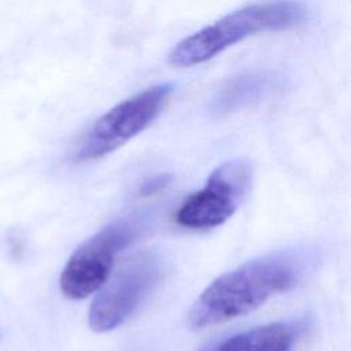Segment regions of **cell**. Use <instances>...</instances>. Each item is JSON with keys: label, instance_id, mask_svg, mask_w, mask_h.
Segmentation results:
<instances>
[{"label": "cell", "instance_id": "1", "mask_svg": "<svg viewBox=\"0 0 351 351\" xmlns=\"http://www.w3.org/2000/svg\"><path fill=\"white\" fill-rule=\"evenodd\" d=\"M318 262V251L308 245L282 248L244 262L206 287L189 310L188 325L202 329L245 315L300 284Z\"/></svg>", "mask_w": 351, "mask_h": 351}, {"label": "cell", "instance_id": "2", "mask_svg": "<svg viewBox=\"0 0 351 351\" xmlns=\"http://www.w3.org/2000/svg\"><path fill=\"white\" fill-rule=\"evenodd\" d=\"M311 11L300 1H265L237 8L178 41L167 60L176 67H192L229 47L259 33L287 30L308 21Z\"/></svg>", "mask_w": 351, "mask_h": 351}, {"label": "cell", "instance_id": "3", "mask_svg": "<svg viewBox=\"0 0 351 351\" xmlns=\"http://www.w3.org/2000/svg\"><path fill=\"white\" fill-rule=\"evenodd\" d=\"M174 89V82H159L119 101L81 134L71 147L69 159L81 163L114 152L159 117Z\"/></svg>", "mask_w": 351, "mask_h": 351}, {"label": "cell", "instance_id": "4", "mask_svg": "<svg viewBox=\"0 0 351 351\" xmlns=\"http://www.w3.org/2000/svg\"><path fill=\"white\" fill-rule=\"evenodd\" d=\"M140 217L111 221L82 241L67 259L60 277V292L71 300L85 299L107 282L117 256L138 236Z\"/></svg>", "mask_w": 351, "mask_h": 351}, {"label": "cell", "instance_id": "5", "mask_svg": "<svg viewBox=\"0 0 351 351\" xmlns=\"http://www.w3.org/2000/svg\"><path fill=\"white\" fill-rule=\"evenodd\" d=\"M165 265L163 254L156 250L138 252L123 263L93 299L88 311L90 329L103 333L126 322L158 285Z\"/></svg>", "mask_w": 351, "mask_h": 351}, {"label": "cell", "instance_id": "6", "mask_svg": "<svg viewBox=\"0 0 351 351\" xmlns=\"http://www.w3.org/2000/svg\"><path fill=\"white\" fill-rule=\"evenodd\" d=\"M252 181L251 163L244 158L229 159L217 166L204 185L186 196L174 222L189 230H208L226 222L240 207Z\"/></svg>", "mask_w": 351, "mask_h": 351}, {"label": "cell", "instance_id": "7", "mask_svg": "<svg viewBox=\"0 0 351 351\" xmlns=\"http://www.w3.org/2000/svg\"><path fill=\"white\" fill-rule=\"evenodd\" d=\"M281 86V75L271 70L254 69L240 71L217 89L208 103V111L215 117L232 114L265 100Z\"/></svg>", "mask_w": 351, "mask_h": 351}, {"label": "cell", "instance_id": "8", "mask_svg": "<svg viewBox=\"0 0 351 351\" xmlns=\"http://www.w3.org/2000/svg\"><path fill=\"white\" fill-rule=\"evenodd\" d=\"M307 326L303 318L271 322L225 337L200 351H292Z\"/></svg>", "mask_w": 351, "mask_h": 351}, {"label": "cell", "instance_id": "9", "mask_svg": "<svg viewBox=\"0 0 351 351\" xmlns=\"http://www.w3.org/2000/svg\"><path fill=\"white\" fill-rule=\"evenodd\" d=\"M171 182V174L160 173L147 178L141 186L138 188V193L141 196H152L160 191H163Z\"/></svg>", "mask_w": 351, "mask_h": 351}]
</instances>
